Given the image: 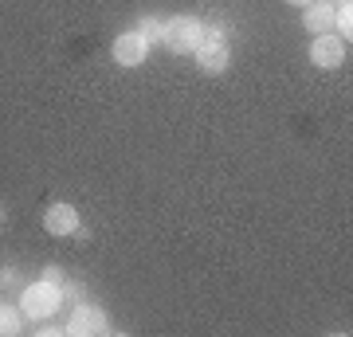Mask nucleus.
Masks as SVG:
<instances>
[{
  "mask_svg": "<svg viewBox=\"0 0 353 337\" xmlns=\"http://www.w3.org/2000/svg\"><path fill=\"white\" fill-rule=\"evenodd\" d=\"M201 36H204V28H201V20H192V16H173V20L161 28V39L176 51V55H189V51L201 43Z\"/></svg>",
  "mask_w": 353,
  "mask_h": 337,
  "instance_id": "nucleus-1",
  "label": "nucleus"
},
{
  "mask_svg": "<svg viewBox=\"0 0 353 337\" xmlns=\"http://www.w3.org/2000/svg\"><path fill=\"white\" fill-rule=\"evenodd\" d=\"M20 310L28 318H51L59 310V287L55 283H32L24 290V298H20Z\"/></svg>",
  "mask_w": 353,
  "mask_h": 337,
  "instance_id": "nucleus-2",
  "label": "nucleus"
},
{
  "mask_svg": "<svg viewBox=\"0 0 353 337\" xmlns=\"http://www.w3.org/2000/svg\"><path fill=\"white\" fill-rule=\"evenodd\" d=\"M192 55H196V63H201L208 75H216V71L228 67V43L220 39V32H204L201 43L192 48Z\"/></svg>",
  "mask_w": 353,
  "mask_h": 337,
  "instance_id": "nucleus-3",
  "label": "nucleus"
},
{
  "mask_svg": "<svg viewBox=\"0 0 353 337\" xmlns=\"http://www.w3.org/2000/svg\"><path fill=\"white\" fill-rule=\"evenodd\" d=\"M145 39H141V32H122V36L114 39V59L122 63V67H138V63H145Z\"/></svg>",
  "mask_w": 353,
  "mask_h": 337,
  "instance_id": "nucleus-4",
  "label": "nucleus"
},
{
  "mask_svg": "<svg viewBox=\"0 0 353 337\" xmlns=\"http://www.w3.org/2000/svg\"><path fill=\"white\" fill-rule=\"evenodd\" d=\"M310 59L318 63V67H338L341 59H345V43H341V36H318L314 48H310Z\"/></svg>",
  "mask_w": 353,
  "mask_h": 337,
  "instance_id": "nucleus-5",
  "label": "nucleus"
},
{
  "mask_svg": "<svg viewBox=\"0 0 353 337\" xmlns=\"http://www.w3.org/2000/svg\"><path fill=\"white\" fill-rule=\"evenodd\" d=\"M43 227H48L51 236H71L79 227V212L71 204H51L48 216H43Z\"/></svg>",
  "mask_w": 353,
  "mask_h": 337,
  "instance_id": "nucleus-6",
  "label": "nucleus"
},
{
  "mask_svg": "<svg viewBox=\"0 0 353 337\" xmlns=\"http://www.w3.org/2000/svg\"><path fill=\"white\" fill-rule=\"evenodd\" d=\"M102 329H106V318L94 306H79L67 322V334H102Z\"/></svg>",
  "mask_w": 353,
  "mask_h": 337,
  "instance_id": "nucleus-7",
  "label": "nucleus"
},
{
  "mask_svg": "<svg viewBox=\"0 0 353 337\" xmlns=\"http://www.w3.org/2000/svg\"><path fill=\"white\" fill-rule=\"evenodd\" d=\"M303 24H306V32H318V36H326L330 28H334V4H330V0H314V4H306Z\"/></svg>",
  "mask_w": 353,
  "mask_h": 337,
  "instance_id": "nucleus-8",
  "label": "nucleus"
},
{
  "mask_svg": "<svg viewBox=\"0 0 353 337\" xmlns=\"http://www.w3.org/2000/svg\"><path fill=\"white\" fill-rule=\"evenodd\" d=\"M16 329H20V314H16L12 306H0V334L12 337Z\"/></svg>",
  "mask_w": 353,
  "mask_h": 337,
  "instance_id": "nucleus-9",
  "label": "nucleus"
},
{
  "mask_svg": "<svg viewBox=\"0 0 353 337\" xmlns=\"http://www.w3.org/2000/svg\"><path fill=\"white\" fill-rule=\"evenodd\" d=\"M334 28H338V32H345V39H350V32H353V12H350V4L334 8Z\"/></svg>",
  "mask_w": 353,
  "mask_h": 337,
  "instance_id": "nucleus-10",
  "label": "nucleus"
},
{
  "mask_svg": "<svg viewBox=\"0 0 353 337\" xmlns=\"http://www.w3.org/2000/svg\"><path fill=\"white\" fill-rule=\"evenodd\" d=\"M161 28H165V24H153V20H145V28H141L145 36H141V39H145V43H150V39H161Z\"/></svg>",
  "mask_w": 353,
  "mask_h": 337,
  "instance_id": "nucleus-11",
  "label": "nucleus"
},
{
  "mask_svg": "<svg viewBox=\"0 0 353 337\" xmlns=\"http://www.w3.org/2000/svg\"><path fill=\"white\" fill-rule=\"evenodd\" d=\"M287 4H294V8H306V4H314V0H287Z\"/></svg>",
  "mask_w": 353,
  "mask_h": 337,
  "instance_id": "nucleus-12",
  "label": "nucleus"
},
{
  "mask_svg": "<svg viewBox=\"0 0 353 337\" xmlns=\"http://www.w3.org/2000/svg\"><path fill=\"white\" fill-rule=\"evenodd\" d=\"M330 4H334V8H341V4H350V0H330Z\"/></svg>",
  "mask_w": 353,
  "mask_h": 337,
  "instance_id": "nucleus-13",
  "label": "nucleus"
}]
</instances>
